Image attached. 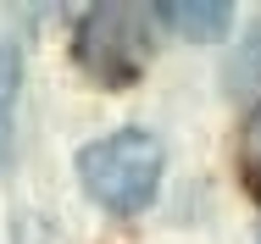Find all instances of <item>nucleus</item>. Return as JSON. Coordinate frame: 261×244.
I'll use <instances>...</instances> for the list:
<instances>
[{
	"label": "nucleus",
	"mask_w": 261,
	"mask_h": 244,
	"mask_svg": "<svg viewBox=\"0 0 261 244\" xmlns=\"http://www.w3.org/2000/svg\"><path fill=\"white\" fill-rule=\"evenodd\" d=\"M161 167H167V155H161L156 133H145V128H117L78 150V183L89 189V200H100L117 216H134L156 200Z\"/></svg>",
	"instance_id": "f257e3e1"
},
{
	"label": "nucleus",
	"mask_w": 261,
	"mask_h": 244,
	"mask_svg": "<svg viewBox=\"0 0 261 244\" xmlns=\"http://www.w3.org/2000/svg\"><path fill=\"white\" fill-rule=\"evenodd\" d=\"M72 56L78 67L100 84V89H122L145 72L150 61V22L134 6H89L78 34H72Z\"/></svg>",
	"instance_id": "f03ea898"
},
{
	"label": "nucleus",
	"mask_w": 261,
	"mask_h": 244,
	"mask_svg": "<svg viewBox=\"0 0 261 244\" xmlns=\"http://www.w3.org/2000/svg\"><path fill=\"white\" fill-rule=\"evenodd\" d=\"M150 17L172 22L184 39H222V34H228V22H233V6H222V0H206V6H189V0H167V6H156Z\"/></svg>",
	"instance_id": "7ed1b4c3"
},
{
	"label": "nucleus",
	"mask_w": 261,
	"mask_h": 244,
	"mask_svg": "<svg viewBox=\"0 0 261 244\" xmlns=\"http://www.w3.org/2000/svg\"><path fill=\"white\" fill-rule=\"evenodd\" d=\"M17 95H22V56L11 39H0V167H6L11 133H17Z\"/></svg>",
	"instance_id": "20e7f679"
},
{
	"label": "nucleus",
	"mask_w": 261,
	"mask_h": 244,
	"mask_svg": "<svg viewBox=\"0 0 261 244\" xmlns=\"http://www.w3.org/2000/svg\"><path fill=\"white\" fill-rule=\"evenodd\" d=\"M239 178H245V189L261 200V100H256V111L245 117V139H239Z\"/></svg>",
	"instance_id": "39448f33"
}]
</instances>
